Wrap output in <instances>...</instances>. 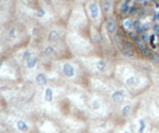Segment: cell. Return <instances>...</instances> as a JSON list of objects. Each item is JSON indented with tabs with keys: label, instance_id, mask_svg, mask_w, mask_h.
I'll use <instances>...</instances> for the list:
<instances>
[{
	"label": "cell",
	"instance_id": "cell-1",
	"mask_svg": "<svg viewBox=\"0 0 159 133\" xmlns=\"http://www.w3.org/2000/svg\"><path fill=\"white\" fill-rule=\"evenodd\" d=\"M125 96H126V94H125L124 90H115L112 94V100L113 102H115V103H121L125 100Z\"/></svg>",
	"mask_w": 159,
	"mask_h": 133
},
{
	"label": "cell",
	"instance_id": "cell-2",
	"mask_svg": "<svg viewBox=\"0 0 159 133\" xmlns=\"http://www.w3.org/2000/svg\"><path fill=\"white\" fill-rule=\"evenodd\" d=\"M63 73L68 77H73L75 75V69H74V66L70 63H64L63 64Z\"/></svg>",
	"mask_w": 159,
	"mask_h": 133
},
{
	"label": "cell",
	"instance_id": "cell-3",
	"mask_svg": "<svg viewBox=\"0 0 159 133\" xmlns=\"http://www.w3.org/2000/svg\"><path fill=\"white\" fill-rule=\"evenodd\" d=\"M106 27L108 32L111 33L115 32V30H116V23H115V20L113 19V18H109L106 23Z\"/></svg>",
	"mask_w": 159,
	"mask_h": 133
},
{
	"label": "cell",
	"instance_id": "cell-4",
	"mask_svg": "<svg viewBox=\"0 0 159 133\" xmlns=\"http://www.w3.org/2000/svg\"><path fill=\"white\" fill-rule=\"evenodd\" d=\"M121 53H122V55L127 56V57H132V56H134V51H133L132 47L128 45V44H125L124 47L121 48Z\"/></svg>",
	"mask_w": 159,
	"mask_h": 133
},
{
	"label": "cell",
	"instance_id": "cell-5",
	"mask_svg": "<svg viewBox=\"0 0 159 133\" xmlns=\"http://www.w3.org/2000/svg\"><path fill=\"white\" fill-rule=\"evenodd\" d=\"M129 11H131V5H129L128 1H124V2L120 4L119 12H121L122 14H126V13H129Z\"/></svg>",
	"mask_w": 159,
	"mask_h": 133
},
{
	"label": "cell",
	"instance_id": "cell-6",
	"mask_svg": "<svg viewBox=\"0 0 159 133\" xmlns=\"http://www.w3.org/2000/svg\"><path fill=\"white\" fill-rule=\"evenodd\" d=\"M89 12H90L92 18L96 19V18H98V16H99V6H98L95 2L90 4V5H89Z\"/></svg>",
	"mask_w": 159,
	"mask_h": 133
},
{
	"label": "cell",
	"instance_id": "cell-7",
	"mask_svg": "<svg viewBox=\"0 0 159 133\" xmlns=\"http://www.w3.org/2000/svg\"><path fill=\"white\" fill-rule=\"evenodd\" d=\"M140 83V79L137 76H129L126 80V85L128 87H135Z\"/></svg>",
	"mask_w": 159,
	"mask_h": 133
},
{
	"label": "cell",
	"instance_id": "cell-8",
	"mask_svg": "<svg viewBox=\"0 0 159 133\" xmlns=\"http://www.w3.org/2000/svg\"><path fill=\"white\" fill-rule=\"evenodd\" d=\"M36 81H37V83L40 85V86L47 85V82H48L47 75H45V74H43V73H39L37 76H36Z\"/></svg>",
	"mask_w": 159,
	"mask_h": 133
},
{
	"label": "cell",
	"instance_id": "cell-9",
	"mask_svg": "<svg viewBox=\"0 0 159 133\" xmlns=\"http://www.w3.org/2000/svg\"><path fill=\"white\" fill-rule=\"evenodd\" d=\"M146 130V121L143 118L138 121V133H144Z\"/></svg>",
	"mask_w": 159,
	"mask_h": 133
},
{
	"label": "cell",
	"instance_id": "cell-10",
	"mask_svg": "<svg viewBox=\"0 0 159 133\" xmlns=\"http://www.w3.org/2000/svg\"><path fill=\"white\" fill-rule=\"evenodd\" d=\"M60 39V33L56 30H52L51 32L49 33V40H52V42H56V40Z\"/></svg>",
	"mask_w": 159,
	"mask_h": 133
},
{
	"label": "cell",
	"instance_id": "cell-11",
	"mask_svg": "<svg viewBox=\"0 0 159 133\" xmlns=\"http://www.w3.org/2000/svg\"><path fill=\"white\" fill-rule=\"evenodd\" d=\"M131 111H132V106H131V105H126V106L122 107V109H121V114H122L124 117H128L129 113H131Z\"/></svg>",
	"mask_w": 159,
	"mask_h": 133
},
{
	"label": "cell",
	"instance_id": "cell-12",
	"mask_svg": "<svg viewBox=\"0 0 159 133\" xmlns=\"http://www.w3.org/2000/svg\"><path fill=\"white\" fill-rule=\"evenodd\" d=\"M124 27L126 29L127 31H131V30H133V20L132 19L124 20Z\"/></svg>",
	"mask_w": 159,
	"mask_h": 133
},
{
	"label": "cell",
	"instance_id": "cell-13",
	"mask_svg": "<svg viewBox=\"0 0 159 133\" xmlns=\"http://www.w3.org/2000/svg\"><path fill=\"white\" fill-rule=\"evenodd\" d=\"M106 66H107V63H106V61H103V60H100L98 63H96V68H98V70H100V71H103L105 69H106Z\"/></svg>",
	"mask_w": 159,
	"mask_h": 133
},
{
	"label": "cell",
	"instance_id": "cell-14",
	"mask_svg": "<svg viewBox=\"0 0 159 133\" xmlns=\"http://www.w3.org/2000/svg\"><path fill=\"white\" fill-rule=\"evenodd\" d=\"M52 90H51V88H47V90H45V100H47L48 102H50V101H52Z\"/></svg>",
	"mask_w": 159,
	"mask_h": 133
},
{
	"label": "cell",
	"instance_id": "cell-15",
	"mask_svg": "<svg viewBox=\"0 0 159 133\" xmlns=\"http://www.w3.org/2000/svg\"><path fill=\"white\" fill-rule=\"evenodd\" d=\"M101 6H102L103 12H108V11H109V8L112 7V2H111V1H103V2L101 4Z\"/></svg>",
	"mask_w": 159,
	"mask_h": 133
},
{
	"label": "cell",
	"instance_id": "cell-16",
	"mask_svg": "<svg viewBox=\"0 0 159 133\" xmlns=\"http://www.w3.org/2000/svg\"><path fill=\"white\" fill-rule=\"evenodd\" d=\"M36 63H37V58L36 57H31L30 60L26 61V66L27 68H34V66H36Z\"/></svg>",
	"mask_w": 159,
	"mask_h": 133
},
{
	"label": "cell",
	"instance_id": "cell-17",
	"mask_svg": "<svg viewBox=\"0 0 159 133\" xmlns=\"http://www.w3.org/2000/svg\"><path fill=\"white\" fill-rule=\"evenodd\" d=\"M17 125H18V128H19L20 131H27V125L24 122V121L19 120V121L17 122Z\"/></svg>",
	"mask_w": 159,
	"mask_h": 133
},
{
	"label": "cell",
	"instance_id": "cell-18",
	"mask_svg": "<svg viewBox=\"0 0 159 133\" xmlns=\"http://www.w3.org/2000/svg\"><path fill=\"white\" fill-rule=\"evenodd\" d=\"M150 60L152 61L153 63H159V55L158 53H152L150 56Z\"/></svg>",
	"mask_w": 159,
	"mask_h": 133
},
{
	"label": "cell",
	"instance_id": "cell-19",
	"mask_svg": "<svg viewBox=\"0 0 159 133\" xmlns=\"http://www.w3.org/2000/svg\"><path fill=\"white\" fill-rule=\"evenodd\" d=\"M156 39H157L156 34H151V36H150V40H148V43H150L153 48H156Z\"/></svg>",
	"mask_w": 159,
	"mask_h": 133
},
{
	"label": "cell",
	"instance_id": "cell-20",
	"mask_svg": "<svg viewBox=\"0 0 159 133\" xmlns=\"http://www.w3.org/2000/svg\"><path fill=\"white\" fill-rule=\"evenodd\" d=\"M141 26V23H140L139 19H134L133 20V30H137Z\"/></svg>",
	"mask_w": 159,
	"mask_h": 133
},
{
	"label": "cell",
	"instance_id": "cell-21",
	"mask_svg": "<svg viewBox=\"0 0 159 133\" xmlns=\"http://www.w3.org/2000/svg\"><path fill=\"white\" fill-rule=\"evenodd\" d=\"M140 39H141V42H143V43H147V42H148V40H150V37H148V36H147V33H143V34H141V36H140Z\"/></svg>",
	"mask_w": 159,
	"mask_h": 133
},
{
	"label": "cell",
	"instance_id": "cell-22",
	"mask_svg": "<svg viewBox=\"0 0 159 133\" xmlns=\"http://www.w3.org/2000/svg\"><path fill=\"white\" fill-rule=\"evenodd\" d=\"M44 53H47V55H51V53H55V48L53 47H47L45 48V50H44Z\"/></svg>",
	"mask_w": 159,
	"mask_h": 133
},
{
	"label": "cell",
	"instance_id": "cell-23",
	"mask_svg": "<svg viewBox=\"0 0 159 133\" xmlns=\"http://www.w3.org/2000/svg\"><path fill=\"white\" fill-rule=\"evenodd\" d=\"M92 107H93V109H99L101 105H100V102L98 100H94L93 102H92Z\"/></svg>",
	"mask_w": 159,
	"mask_h": 133
},
{
	"label": "cell",
	"instance_id": "cell-24",
	"mask_svg": "<svg viewBox=\"0 0 159 133\" xmlns=\"http://www.w3.org/2000/svg\"><path fill=\"white\" fill-rule=\"evenodd\" d=\"M32 56H31V53H30V51H24L23 53V58H25V60H30Z\"/></svg>",
	"mask_w": 159,
	"mask_h": 133
},
{
	"label": "cell",
	"instance_id": "cell-25",
	"mask_svg": "<svg viewBox=\"0 0 159 133\" xmlns=\"http://www.w3.org/2000/svg\"><path fill=\"white\" fill-rule=\"evenodd\" d=\"M44 14H45V11H44L43 8H39L38 12H37V16H38V17H43Z\"/></svg>",
	"mask_w": 159,
	"mask_h": 133
},
{
	"label": "cell",
	"instance_id": "cell-26",
	"mask_svg": "<svg viewBox=\"0 0 159 133\" xmlns=\"http://www.w3.org/2000/svg\"><path fill=\"white\" fill-rule=\"evenodd\" d=\"M152 29H153V31H154V33L159 32V25H158V24H154V25L152 26Z\"/></svg>",
	"mask_w": 159,
	"mask_h": 133
},
{
	"label": "cell",
	"instance_id": "cell-27",
	"mask_svg": "<svg viewBox=\"0 0 159 133\" xmlns=\"http://www.w3.org/2000/svg\"><path fill=\"white\" fill-rule=\"evenodd\" d=\"M153 20H159V11H156L154 14H153Z\"/></svg>",
	"mask_w": 159,
	"mask_h": 133
},
{
	"label": "cell",
	"instance_id": "cell-28",
	"mask_svg": "<svg viewBox=\"0 0 159 133\" xmlns=\"http://www.w3.org/2000/svg\"><path fill=\"white\" fill-rule=\"evenodd\" d=\"M143 26V30H144V32H146L148 29H150V25L148 24H144V25H141Z\"/></svg>",
	"mask_w": 159,
	"mask_h": 133
},
{
	"label": "cell",
	"instance_id": "cell-29",
	"mask_svg": "<svg viewBox=\"0 0 159 133\" xmlns=\"http://www.w3.org/2000/svg\"><path fill=\"white\" fill-rule=\"evenodd\" d=\"M100 40H101V36H98V34H96V36H95V42H100Z\"/></svg>",
	"mask_w": 159,
	"mask_h": 133
},
{
	"label": "cell",
	"instance_id": "cell-30",
	"mask_svg": "<svg viewBox=\"0 0 159 133\" xmlns=\"http://www.w3.org/2000/svg\"><path fill=\"white\" fill-rule=\"evenodd\" d=\"M14 33H16V31H14V30H11V31H10V37H13Z\"/></svg>",
	"mask_w": 159,
	"mask_h": 133
},
{
	"label": "cell",
	"instance_id": "cell-31",
	"mask_svg": "<svg viewBox=\"0 0 159 133\" xmlns=\"http://www.w3.org/2000/svg\"><path fill=\"white\" fill-rule=\"evenodd\" d=\"M156 34V37H157V39H159V32L158 33H154Z\"/></svg>",
	"mask_w": 159,
	"mask_h": 133
},
{
	"label": "cell",
	"instance_id": "cell-32",
	"mask_svg": "<svg viewBox=\"0 0 159 133\" xmlns=\"http://www.w3.org/2000/svg\"><path fill=\"white\" fill-rule=\"evenodd\" d=\"M125 133H129V132H125Z\"/></svg>",
	"mask_w": 159,
	"mask_h": 133
}]
</instances>
